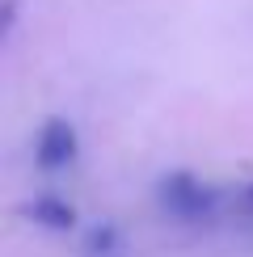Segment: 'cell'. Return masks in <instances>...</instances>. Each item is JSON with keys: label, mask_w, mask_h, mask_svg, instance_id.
<instances>
[{"label": "cell", "mask_w": 253, "mask_h": 257, "mask_svg": "<svg viewBox=\"0 0 253 257\" xmlns=\"http://www.w3.org/2000/svg\"><path fill=\"white\" fill-rule=\"evenodd\" d=\"M156 198H161V207L169 215L182 219V223H207L219 211V190L194 173H169L161 181V190H156Z\"/></svg>", "instance_id": "obj_1"}, {"label": "cell", "mask_w": 253, "mask_h": 257, "mask_svg": "<svg viewBox=\"0 0 253 257\" xmlns=\"http://www.w3.org/2000/svg\"><path fill=\"white\" fill-rule=\"evenodd\" d=\"M126 244H122V232L114 228V223H97V228H89V236H84V257H122Z\"/></svg>", "instance_id": "obj_4"}, {"label": "cell", "mask_w": 253, "mask_h": 257, "mask_svg": "<svg viewBox=\"0 0 253 257\" xmlns=\"http://www.w3.org/2000/svg\"><path fill=\"white\" fill-rule=\"evenodd\" d=\"M76 126L68 118H47L38 131V165L42 169H68L72 160H76Z\"/></svg>", "instance_id": "obj_2"}, {"label": "cell", "mask_w": 253, "mask_h": 257, "mask_svg": "<svg viewBox=\"0 0 253 257\" xmlns=\"http://www.w3.org/2000/svg\"><path fill=\"white\" fill-rule=\"evenodd\" d=\"M30 215H34V223H42V228H51V232H63V228H72L76 223V207L72 202H63L55 194H42L30 202Z\"/></svg>", "instance_id": "obj_3"}, {"label": "cell", "mask_w": 253, "mask_h": 257, "mask_svg": "<svg viewBox=\"0 0 253 257\" xmlns=\"http://www.w3.org/2000/svg\"><path fill=\"white\" fill-rule=\"evenodd\" d=\"M236 207L245 211V215H253V181H249V186H240V194H236Z\"/></svg>", "instance_id": "obj_5"}]
</instances>
